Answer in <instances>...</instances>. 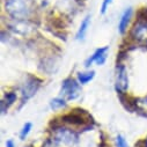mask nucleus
Masks as SVG:
<instances>
[{"label": "nucleus", "instance_id": "nucleus-6", "mask_svg": "<svg viewBox=\"0 0 147 147\" xmlns=\"http://www.w3.org/2000/svg\"><path fill=\"white\" fill-rule=\"evenodd\" d=\"M131 15H132V8L129 7L122 15L121 20H119V23H118V30L121 34H124L126 28H127V24L130 22V19H131Z\"/></svg>", "mask_w": 147, "mask_h": 147}, {"label": "nucleus", "instance_id": "nucleus-14", "mask_svg": "<svg viewBox=\"0 0 147 147\" xmlns=\"http://www.w3.org/2000/svg\"><path fill=\"white\" fill-rule=\"evenodd\" d=\"M7 101H8V104H12L13 102H14V100H15V95L14 94H8L7 96Z\"/></svg>", "mask_w": 147, "mask_h": 147}, {"label": "nucleus", "instance_id": "nucleus-4", "mask_svg": "<svg viewBox=\"0 0 147 147\" xmlns=\"http://www.w3.org/2000/svg\"><path fill=\"white\" fill-rule=\"evenodd\" d=\"M116 84L117 88L122 92H125L127 89V73L123 65L117 67V76H116Z\"/></svg>", "mask_w": 147, "mask_h": 147}, {"label": "nucleus", "instance_id": "nucleus-13", "mask_svg": "<svg viewBox=\"0 0 147 147\" xmlns=\"http://www.w3.org/2000/svg\"><path fill=\"white\" fill-rule=\"evenodd\" d=\"M113 0H103V4H102V8H101V13L104 14L107 12V8L109 7V5L111 4Z\"/></svg>", "mask_w": 147, "mask_h": 147}, {"label": "nucleus", "instance_id": "nucleus-5", "mask_svg": "<svg viewBox=\"0 0 147 147\" xmlns=\"http://www.w3.org/2000/svg\"><path fill=\"white\" fill-rule=\"evenodd\" d=\"M107 51H108V47L105 48H102V49H97L94 55L86 61V66L88 67L93 61H95L97 65H102L104 61H105V58H107Z\"/></svg>", "mask_w": 147, "mask_h": 147}, {"label": "nucleus", "instance_id": "nucleus-3", "mask_svg": "<svg viewBox=\"0 0 147 147\" xmlns=\"http://www.w3.org/2000/svg\"><path fill=\"white\" fill-rule=\"evenodd\" d=\"M61 93H64L69 100L72 98H76L79 93H80V88H79V85L74 81V80H71V79H67L64 81L63 84V88H61Z\"/></svg>", "mask_w": 147, "mask_h": 147}, {"label": "nucleus", "instance_id": "nucleus-8", "mask_svg": "<svg viewBox=\"0 0 147 147\" xmlns=\"http://www.w3.org/2000/svg\"><path fill=\"white\" fill-rule=\"evenodd\" d=\"M38 87V84H35V82H30V84H27L24 89H23V100L26 98H29L30 96H32L36 92V89H37Z\"/></svg>", "mask_w": 147, "mask_h": 147}, {"label": "nucleus", "instance_id": "nucleus-11", "mask_svg": "<svg viewBox=\"0 0 147 147\" xmlns=\"http://www.w3.org/2000/svg\"><path fill=\"white\" fill-rule=\"evenodd\" d=\"M30 130H31V123H27V124L23 126V129H22V131H21V133H20V138H21V139H24V138L28 136V133L30 132Z\"/></svg>", "mask_w": 147, "mask_h": 147}, {"label": "nucleus", "instance_id": "nucleus-10", "mask_svg": "<svg viewBox=\"0 0 147 147\" xmlns=\"http://www.w3.org/2000/svg\"><path fill=\"white\" fill-rule=\"evenodd\" d=\"M63 107H65V102H64L63 100H60V98H55V100L51 101V108H52L53 110L60 109V108H63Z\"/></svg>", "mask_w": 147, "mask_h": 147}, {"label": "nucleus", "instance_id": "nucleus-9", "mask_svg": "<svg viewBox=\"0 0 147 147\" xmlns=\"http://www.w3.org/2000/svg\"><path fill=\"white\" fill-rule=\"evenodd\" d=\"M94 74L95 73L92 71V72H87V73H80L78 76V79H79V82L80 84H87L88 81H90L93 78H94Z\"/></svg>", "mask_w": 147, "mask_h": 147}, {"label": "nucleus", "instance_id": "nucleus-1", "mask_svg": "<svg viewBox=\"0 0 147 147\" xmlns=\"http://www.w3.org/2000/svg\"><path fill=\"white\" fill-rule=\"evenodd\" d=\"M6 8L9 14L15 19H24L30 12L28 0H8Z\"/></svg>", "mask_w": 147, "mask_h": 147}, {"label": "nucleus", "instance_id": "nucleus-7", "mask_svg": "<svg viewBox=\"0 0 147 147\" xmlns=\"http://www.w3.org/2000/svg\"><path fill=\"white\" fill-rule=\"evenodd\" d=\"M89 23H90V16L87 15V16L84 19V21L81 22L80 28H79V30H78V34H77V38H78V40H84V38H85L86 32H87L88 27H89Z\"/></svg>", "mask_w": 147, "mask_h": 147}, {"label": "nucleus", "instance_id": "nucleus-12", "mask_svg": "<svg viewBox=\"0 0 147 147\" xmlns=\"http://www.w3.org/2000/svg\"><path fill=\"white\" fill-rule=\"evenodd\" d=\"M117 146L118 147H127V144H126L125 139L122 136H118L117 137Z\"/></svg>", "mask_w": 147, "mask_h": 147}, {"label": "nucleus", "instance_id": "nucleus-15", "mask_svg": "<svg viewBox=\"0 0 147 147\" xmlns=\"http://www.w3.org/2000/svg\"><path fill=\"white\" fill-rule=\"evenodd\" d=\"M6 146H7V147H14V144H13L12 140H8V141L6 142Z\"/></svg>", "mask_w": 147, "mask_h": 147}, {"label": "nucleus", "instance_id": "nucleus-2", "mask_svg": "<svg viewBox=\"0 0 147 147\" xmlns=\"http://www.w3.org/2000/svg\"><path fill=\"white\" fill-rule=\"evenodd\" d=\"M132 37L140 43H147V22L146 21H139L136 23V26L132 29Z\"/></svg>", "mask_w": 147, "mask_h": 147}]
</instances>
